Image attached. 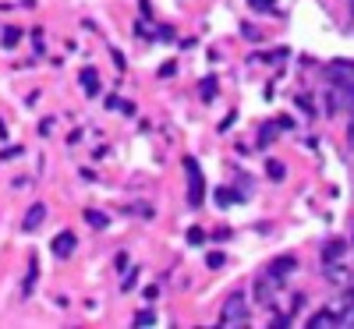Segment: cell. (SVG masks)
<instances>
[{
	"label": "cell",
	"instance_id": "6da1fadb",
	"mask_svg": "<svg viewBox=\"0 0 354 329\" xmlns=\"http://www.w3.org/2000/svg\"><path fill=\"white\" fill-rule=\"evenodd\" d=\"M245 319H248V305H245V297H241V294H234L230 301L223 305L220 326H245Z\"/></svg>",
	"mask_w": 354,
	"mask_h": 329
},
{
	"label": "cell",
	"instance_id": "7a4b0ae2",
	"mask_svg": "<svg viewBox=\"0 0 354 329\" xmlns=\"http://www.w3.org/2000/svg\"><path fill=\"white\" fill-rule=\"evenodd\" d=\"M75 252V234H61V237H57V241H53V255H61V258H68Z\"/></svg>",
	"mask_w": 354,
	"mask_h": 329
},
{
	"label": "cell",
	"instance_id": "3957f363",
	"mask_svg": "<svg viewBox=\"0 0 354 329\" xmlns=\"http://www.w3.org/2000/svg\"><path fill=\"white\" fill-rule=\"evenodd\" d=\"M43 220H46V205H43V202H36V205H32V213L25 216V230H36Z\"/></svg>",
	"mask_w": 354,
	"mask_h": 329
},
{
	"label": "cell",
	"instance_id": "277c9868",
	"mask_svg": "<svg viewBox=\"0 0 354 329\" xmlns=\"http://www.w3.org/2000/svg\"><path fill=\"white\" fill-rule=\"evenodd\" d=\"M294 269V258H277L273 262V276H283V273H290Z\"/></svg>",
	"mask_w": 354,
	"mask_h": 329
},
{
	"label": "cell",
	"instance_id": "5b68a950",
	"mask_svg": "<svg viewBox=\"0 0 354 329\" xmlns=\"http://www.w3.org/2000/svg\"><path fill=\"white\" fill-rule=\"evenodd\" d=\"M312 326H315V329H326V326H340V322H333V315H330V312H319V315L312 319Z\"/></svg>",
	"mask_w": 354,
	"mask_h": 329
},
{
	"label": "cell",
	"instance_id": "8992f818",
	"mask_svg": "<svg viewBox=\"0 0 354 329\" xmlns=\"http://www.w3.org/2000/svg\"><path fill=\"white\" fill-rule=\"evenodd\" d=\"M135 326H156V315H153V312H145V315H138Z\"/></svg>",
	"mask_w": 354,
	"mask_h": 329
}]
</instances>
